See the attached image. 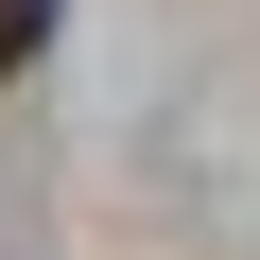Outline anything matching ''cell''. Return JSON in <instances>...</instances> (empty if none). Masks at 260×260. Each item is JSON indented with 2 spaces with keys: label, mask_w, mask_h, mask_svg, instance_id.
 I'll use <instances>...</instances> for the list:
<instances>
[{
  "label": "cell",
  "mask_w": 260,
  "mask_h": 260,
  "mask_svg": "<svg viewBox=\"0 0 260 260\" xmlns=\"http://www.w3.org/2000/svg\"><path fill=\"white\" fill-rule=\"evenodd\" d=\"M52 18H70V0H0V87H18V70L52 52Z\"/></svg>",
  "instance_id": "6da1fadb"
}]
</instances>
